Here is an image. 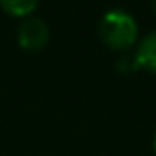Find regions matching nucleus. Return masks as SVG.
Returning <instances> with one entry per match:
<instances>
[{
    "mask_svg": "<svg viewBox=\"0 0 156 156\" xmlns=\"http://www.w3.org/2000/svg\"><path fill=\"white\" fill-rule=\"evenodd\" d=\"M98 37L109 49L124 51L133 47L139 37L137 20L124 9H111L98 22Z\"/></svg>",
    "mask_w": 156,
    "mask_h": 156,
    "instance_id": "obj_1",
    "label": "nucleus"
},
{
    "mask_svg": "<svg viewBox=\"0 0 156 156\" xmlns=\"http://www.w3.org/2000/svg\"><path fill=\"white\" fill-rule=\"evenodd\" d=\"M47 41H49V28L41 17L28 15V17L22 20L20 28H17V43H20L22 49L37 51L41 47H45Z\"/></svg>",
    "mask_w": 156,
    "mask_h": 156,
    "instance_id": "obj_2",
    "label": "nucleus"
},
{
    "mask_svg": "<svg viewBox=\"0 0 156 156\" xmlns=\"http://www.w3.org/2000/svg\"><path fill=\"white\" fill-rule=\"evenodd\" d=\"M135 64L150 73H156V30L147 32L135 51Z\"/></svg>",
    "mask_w": 156,
    "mask_h": 156,
    "instance_id": "obj_3",
    "label": "nucleus"
},
{
    "mask_svg": "<svg viewBox=\"0 0 156 156\" xmlns=\"http://www.w3.org/2000/svg\"><path fill=\"white\" fill-rule=\"evenodd\" d=\"M37 7L39 2H34V0H2L0 2V9L13 17H28L37 11Z\"/></svg>",
    "mask_w": 156,
    "mask_h": 156,
    "instance_id": "obj_4",
    "label": "nucleus"
},
{
    "mask_svg": "<svg viewBox=\"0 0 156 156\" xmlns=\"http://www.w3.org/2000/svg\"><path fill=\"white\" fill-rule=\"evenodd\" d=\"M154 154H156V133H154Z\"/></svg>",
    "mask_w": 156,
    "mask_h": 156,
    "instance_id": "obj_5",
    "label": "nucleus"
},
{
    "mask_svg": "<svg viewBox=\"0 0 156 156\" xmlns=\"http://www.w3.org/2000/svg\"><path fill=\"white\" fill-rule=\"evenodd\" d=\"M152 9H154V11H156V2H152Z\"/></svg>",
    "mask_w": 156,
    "mask_h": 156,
    "instance_id": "obj_6",
    "label": "nucleus"
}]
</instances>
